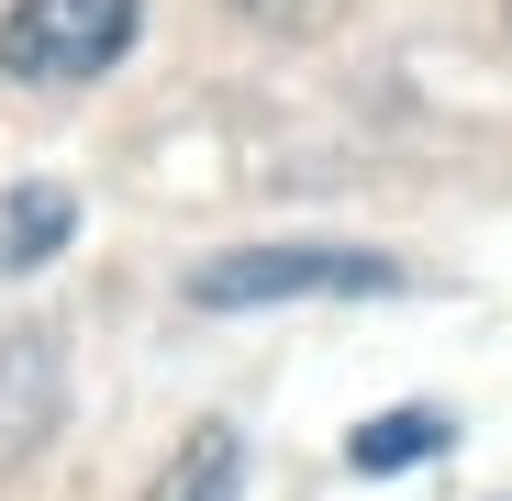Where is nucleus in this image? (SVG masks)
<instances>
[{"mask_svg":"<svg viewBox=\"0 0 512 501\" xmlns=\"http://www.w3.org/2000/svg\"><path fill=\"white\" fill-rule=\"evenodd\" d=\"M423 457H446V412H379V424H357L346 468H423Z\"/></svg>","mask_w":512,"mask_h":501,"instance_id":"423d86ee","label":"nucleus"},{"mask_svg":"<svg viewBox=\"0 0 512 501\" xmlns=\"http://www.w3.org/2000/svg\"><path fill=\"white\" fill-rule=\"evenodd\" d=\"M67 223H78L67 190H12V201H0V268H45L67 245Z\"/></svg>","mask_w":512,"mask_h":501,"instance_id":"39448f33","label":"nucleus"},{"mask_svg":"<svg viewBox=\"0 0 512 501\" xmlns=\"http://www.w3.org/2000/svg\"><path fill=\"white\" fill-rule=\"evenodd\" d=\"M234 490H245V435L234 424H190L145 501H234Z\"/></svg>","mask_w":512,"mask_h":501,"instance_id":"20e7f679","label":"nucleus"},{"mask_svg":"<svg viewBox=\"0 0 512 501\" xmlns=\"http://www.w3.org/2000/svg\"><path fill=\"white\" fill-rule=\"evenodd\" d=\"M56 435V334H0V446H45Z\"/></svg>","mask_w":512,"mask_h":501,"instance_id":"7ed1b4c3","label":"nucleus"},{"mask_svg":"<svg viewBox=\"0 0 512 501\" xmlns=\"http://www.w3.org/2000/svg\"><path fill=\"white\" fill-rule=\"evenodd\" d=\"M357 290H401V268L368 257V245H234V257H201V268H190V312L357 301Z\"/></svg>","mask_w":512,"mask_h":501,"instance_id":"f257e3e1","label":"nucleus"},{"mask_svg":"<svg viewBox=\"0 0 512 501\" xmlns=\"http://www.w3.org/2000/svg\"><path fill=\"white\" fill-rule=\"evenodd\" d=\"M145 23V0H12L0 12V67L34 78V90H67V78H101Z\"/></svg>","mask_w":512,"mask_h":501,"instance_id":"f03ea898","label":"nucleus"}]
</instances>
